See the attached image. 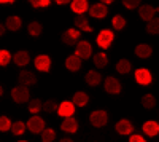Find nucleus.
<instances>
[{"label": "nucleus", "instance_id": "f257e3e1", "mask_svg": "<svg viewBox=\"0 0 159 142\" xmlns=\"http://www.w3.org/2000/svg\"><path fill=\"white\" fill-rule=\"evenodd\" d=\"M11 97L13 101L16 102V104H24V102H29V89L27 86H24V85H18L11 89Z\"/></svg>", "mask_w": 159, "mask_h": 142}, {"label": "nucleus", "instance_id": "f03ea898", "mask_svg": "<svg viewBox=\"0 0 159 142\" xmlns=\"http://www.w3.org/2000/svg\"><path fill=\"white\" fill-rule=\"evenodd\" d=\"M89 121L94 128H102L108 123V113L105 110H94L89 115Z\"/></svg>", "mask_w": 159, "mask_h": 142}, {"label": "nucleus", "instance_id": "7ed1b4c3", "mask_svg": "<svg viewBox=\"0 0 159 142\" xmlns=\"http://www.w3.org/2000/svg\"><path fill=\"white\" fill-rule=\"evenodd\" d=\"M113 38H115V34L110 31V29H102L96 38L97 45L102 48V50H107L111 43H113Z\"/></svg>", "mask_w": 159, "mask_h": 142}, {"label": "nucleus", "instance_id": "20e7f679", "mask_svg": "<svg viewBox=\"0 0 159 142\" xmlns=\"http://www.w3.org/2000/svg\"><path fill=\"white\" fill-rule=\"evenodd\" d=\"M75 46H76V48H75V54H76L80 59H88V58H91V54H92V45H91L89 42H86V40H78Z\"/></svg>", "mask_w": 159, "mask_h": 142}, {"label": "nucleus", "instance_id": "39448f33", "mask_svg": "<svg viewBox=\"0 0 159 142\" xmlns=\"http://www.w3.org/2000/svg\"><path fill=\"white\" fill-rule=\"evenodd\" d=\"M25 128H27L32 134H40V133L43 131V128H45V120L35 113L34 117H30L29 121L25 123Z\"/></svg>", "mask_w": 159, "mask_h": 142}, {"label": "nucleus", "instance_id": "423d86ee", "mask_svg": "<svg viewBox=\"0 0 159 142\" xmlns=\"http://www.w3.org/2000/svg\"><path fill=\"white\" fill-rule=\"evenodd\" d=\"M80 37H81V32H80L78 29H67V31H64L62 35H61V40L62 43L65 45H69V46H73L76 45V42L80 40Z\"/></svg>", "mask_w": 159, "mask_h": 142}, {"label": "nucleus", "instance_id": "0eeeda50", "mask_svg": "<svg viewBox=\"0 0 159 142\" xmlns=\"http://www.w3.org/2000/svg\"><path fill=\"white\" fill-rule=\"evenodd\" d=\"M103 89L108 94H119V93H121V89H123V86H121V83H119L118 78H115V77L110 75L103 82Z\"/></svg>", "mask_w": 159, "mask_h": 142}, {"label": "nucleus", "instance_id": "6e6552de", "mask_svg": "<svg viewBox=\"0 0 159 142\" xmlns=\"http://www.w3.org/2000/svg\"><path fill=\"white\" fill-rule=\"evenodd\" d=\"M135 82L139 85H142V86H147V85H150L153 82V75H151V72L148 69H145V67L137 69L135 70Z\"/></svg>", "mask_w": 159, "mask_h": 142}, {"label": "nucleus", "instance_id": "1a4fd4ad", "mask_svg": "<svg viewBox=\"0 0 159 142\" xmlns=\"http://www.w3.org/2000/svg\"><path fill=\"white\" fill-rule=\"evenodd\" d=\"M88 10H89V15H91L92 18H96V19H103L105 16H107V13H108L107 5H105V3H100V2L94 3L92 7H89Z\"/></svg>", "mask_w": 159, "mask_h": 142}, {"label": "nucleus", "instance_id": "9d476101", "mask_svg": "<svg viewBox=\"0 0 159 142\" xmlns=\"http://www.w3.org/2000/svg\"><path fill=\"white\" fill-rule=\"evenodd\" d=\"M34 64H35L37 70H40V72H49V69H51V58L48 54H38L35 58Z\"/></svg>", "mask_w": 159, "mask_h": 142}, {"label": "nucleus", "instance_id": "9b49d317", "mask_svg": "<svg viewBox=\"0 0 159 142\" xmlns=\"http://www.w3.org/2000/svg\"><path fill=\"white\" fill-rule=\"evenodd\" d=\"M115 130H116L118 134L127 136V134H132V133H134V126H132V123H130L127 118H123V120H119V121L115 125Z\"/></svg>", "mask_w": 159, "mask_h": 142}, {"label": "nucleus", "instance_id": "f8f14e48", "mask_svg": "<svg viewBox=\"0 0 159 142\" xmlns=\"http://www.w3.org/2000/svg\"><path fill=\"white\" fill-rule=\"evenodd\" d=\"M62 118L65 117H70V115H75V104L72 101H62L61 106H57V110H56Z\"/></svg>", "mask_w": 159, "mask_h": 142}, {"label": "nucleus", "instance_id": "ddd939ff", "mask_svg": "<svg viewBox=\"0 0 159 142\" xmlns=\"http://www.w3.org/2000/svg\"><path fill=\"white\" fill-rule=\"evenodd\" d=\"M11 59L15 61V64L18 67H24L30 62V54H29V51H25V50H19V51H16L15 56Z\"/></svg>", "mask_w": 159, "mask_h": 142}, {"label": "nucleus", "instance_id": "4468645a", "mask_svg": "<svg viewBox=\"0 0 159 142\" xmlns=\"http://www.w3.org/2000/svg\"><path fill=\"white\" fill-rule=\"evenodd\" d=\"M61 130L65 131V133H70V134H73V133L78 131V121L73 118V115L64 118V121L61 123Z\"/></svg>", "mask_w": 159, "mask_h": 142}, {"label": "nucleus", "instance_id": "2eb2a0df", "mask_svg": "<svg viewBox=\"0 0 159 142\" xmlns=\"http://www.w3.org/2000/svg\"><path fill=\"white\" fill-rule=\"evenodd\" d=\"M18 82H19V85H24V86H32L37 83V77H35V73H32L29 70H22L18 75Z\"/></svg>", "mask_w": 159, "mask_h": 142}, {"label": "nucleus", "instance_id": "dca6fc26", "mask_svg": "<svg viewBox=\"0 0 159 142\" xmlns=\"http://www.w3.org/2000/svg\"><path fill=\"white\" fill-rule=\"evenodd\" d=\"M142 130H143V133L147 134L148 137H154V136L159 134V123L157 121H153V120L145 121L143 126H142Z\"/></svg>", "mask_w": 159, "mask_h": 142}, {"label": "nucleus", "instance_id": "f3484780", "mask_svg": "<svg viewBox=\"0 0 159 142\" xmlns=\"http://www.w3.org/2000/svg\"><path fill=\"white\" fill-rule=\"evenodd\" d=\"M157 13V8H154V7H151V5H142L140 8H139V15H140V18L143 19V21H150L151 18H154V15Z\"/></svg>", "mask_w": 159, "mask_h": 142}, {"label": "nucleus", "instance_id": "a211bd4d", "mask_svg": "<svg viewBox=\"0 0 159 142\" xmlns=\"http://www.w3.org/2000/svg\"><path fill=\"white\" fill-rule=\"evenodd\" d=\"M70 8H72L73 13H76V15H83V13H86L88 8H89V2L88 0H72Z\"/></svg>", "mask_w": 159, "mask_h": 142}, {"label": "nucleus", "instance_id": "6ab92c4d", "mask_svg": "<svg viewBox=\"0 0 159 142\" xmlns=\"http://www.w3.org/2000/svg\"><path fill=\"white\" fill-rule=\"evenodd\" d=\"M65 67H67L70 72H78L81 69V59H80L76 54H72L65 59Z\"/></svg>", "mask_w": 159, "mask_h": 142}, {"label": "nucleus", "instance_id": "aec40b11", "mask_svg": "<svg viewBox=\"0 0 159 142\" xmlns=\"http://www.w3.org/2000/svg\"><path fill=\"white\" fill-rule=\"evenodd\" d=\"M21 26H22V21L19 16H8L7 21H5V27L11 32H16L21 29Z\"/></svg>", "mask_w": 159, "mask_h": 142}, {"label": "nucleus", "instance_id": "412c9836", "mask_svg": "<svg viewBox=\"0 0 159 142\" xmlns=\"http://www.w3.org/2000/svg\"><path fill=\"white\" fill-rule=\"evenodd\" d=\"M73 22H75V26L78 27V31H84V32H92V31H94L89 26V21L86 19V16H83V15H76Z\"/></svg>", "mask_w": 159, "mask_h": 142}, {"label": "nucleus", "instance_id": "4be33fe9", "mask_svg": "<svg viewBox=\"0 0 159 142\" xmlns=\"http://www.w3.org/2000/svg\"><path fill=\"white\" fill-rule=\"evenodd\" d=\"M135 54L139 58H142V59H147V58H150L153 54V48L150 45H147V43H140V45L135 46Z\"/></svg>", "mask_w": 159, "mask_h": 142}, {"label": "nucleus", "instance_id": "5701e85b", "mask_svg": "<svg viewBox=\"0 0 159 142\" xmlns=\"http://www.w3.org/2000/svg\"><path fill=\"white\" fill-rule=\"evenodd\" d=\"M84 80H86V83H88L89 86H97V85H100V82H102V75H100L97 70H89V72L86 73V77H84Z\"/></svg>", "mask_w": 159, "mask_h": 142}, {"label": "nucleus", "instance_id": "b1692460", "mask_svg": "<svg viewBox=\"0 0 159 142\" xmlns=\"http://www.w3.org/2000/svg\"><path fill=\"white\" fill-rule=\"evenodd\" d=\"M72 102L75 104V107H84V106H88V102H89V96L86 93H83V91H76L73 94Z\"/></svg>", "mask_w": 159, "mask_h": 142}, {"label": "nucleus", "instance_id": "393cba45", "mask_svg": "<svg viewBox=\"0 0 159 142\" xmlns=\"http://www.w3.org/2000/svg\"><path fill=\"white\" fill-rule=\"evenodd\" d=\"M130 69H132V64H130L129 59H119L118 64H116V70H118V73H121V75L129 73Z\"/></svg>", "mask_w": 159, "mask_h": 142}, {"label": "nucleus", "instance_id": "a878e982", "mask_svg": "<svg viewBox=\"0 0 159 142\" xmlns=\"http://www.w3.org/2000/svg\"><path fill=\"white\" fill-rule=\"evenodd\" d=\"M27 32H29V35H32V37H38V35H42V32H43V26L40 24L38 21H32V22L27 26Z\"/></svg>", "mask_w": 159, "mask_h": 142}, {"label": "nucleus", "instance_id": "bb28decb", "mask_svg": "<svg viewBox=\"0 0 159 142\" xmlns=\"http://www.w3.org/2000/svg\"><path fill=\"white\" fill-rule=\"evenodd\" d=\"M94 64H96L99 69H103V67L108 64V56L105 54L103 51H99V53L94 56Z\"/></svg>", "mask_w": 159, "mask_h": 142}, {"label": "nucleus", "instance_id": "cd10ccee", "mask_svg": "<svg viewBox=\"0 0 159 142\" xmlns=\"http://www.w3.org/2000/svg\"><path fill=\"white\" fill-rule=\"evenodd\" d=\"M147 32H148V34H153V35H157V34H159V19H157L156 16L148 21V24H147Z\"/></svg>", "mask_w": 159, "mask_h": 142}, {"label": "nucleus", "instance_id": "c85d7f7f", "mask_svg": "<svg viewBox=\"0 0 159 142\" xmlns=\"http://www.w3.org/2000/svg\"><path fill=\"white\" fill-rule=\"evenodd\" d=\"M40 134H42V140L43 142H52V140L56 139V131L51 130V128H46V126L43 128V131L40 133Z\"/></svg>", "mask_w": 159, "mask_h": 142}, {"label": "nucleus", "instance_id": "c756f323", "mask_svg": "<svg viewBox=\"0 0 159 142\" xmlns=\"http://www.w3.org/2000/svg\"><path fill=\"white\" fill-rule=\"evenodd\" d=\"M10 131L15 134V136L24 134V131H25V123H24V121H15V123H11Z\"/></svg>", "mask_w": 159, "mask_h": 142}, {"label": "nucleus", "instance_id": "7c9ffc66", "mask_svg": "<svg viewBox=\"0 0 159 142\" xmlns=\"http://www.w3.org/2000/svg\"><path fill=\"white\" fill-rule=\"evenodd\" d=\"M142 106L145 109H154L156 107V97L153 94H145L142 97Z\"/></svg>", "mask_w": 159, "mask_h": 142}, {"label": "nucleus", "instance_id": "2f4dec72", "mask_svg": "<svg viewBox=\"0 0 159 142\" xmlns=\"http://www.w3.org/2000/svg\"><path fill=\"white\" fill-rule=\"evenodd\" d=\"M57 102L54 99H48L46 102H43V106H42V110H45L46 113H54L57 110Z\"/></svg>", "mask_w": 159, "mask_h": 142}, {"label": "nucleus", "instance_id": "473e14b6", "mask_svg": "<svg viewBox=\"0 0 159 142\" xmlns=\"http://www.w3.org/2000/svg\"><path fill=\"white\" fill-rule=\"evenodd\" d=\"M111 24H113V27H115L116 31H121V29L126 27V19H124L121 15H116V16H113Z\"/></svg>", "mask_w": 159, "mask_h": 142}, {"label": "nucleus", "instance_id": "72a5a7b5", "mask_svg": "<svg viewBox=\"0 0 159 142\" xmlns=\"http://www.w3.org/2000/svg\"><path fill=\"white\" fill-rule=\"evenodd\" d=\"M11 53L8 50H0V66L2 67H5V66H8L10 64V61H11Z\"/></svg>", "mask_w": 159, "mask_h": 142}, {"label": "nucleus", "instance_id": "f704fd0d", "mask_svg": "<svg viewBox=\"0 0 159 142\" xmlns=\"http://www.w3.org/2000/svg\"><path fill=\"white\" fill-rule=\"evenodd\" d=\"M42 106H43V102L40 99H32L29 102V112L35 115V113H38L40 110H42Z\"/></svg>", "mask_w": 159, "mask_h": 142}, {"label": "nucleus", "instance_id": "c9c22d12", "mask_svg": "<svg viewBox=\"0 0 159 142\" xmlns=\"http://www.w3.org/2000/svg\"><path fill=\"white\" fill-rule=\"evenodd\" d=\"M10 128H11V120L7 117V115H2V117H0V133L10 131Z\"/></svg>", "mask_w": 159, "mask_h": 142}, {"label": "nucleus", "instance_id": "e433bc0d", "mask_svg": "<svg viewBox=\"0 0 159 142\" xmlns=\"http://www.w3.org/2000/svg\"><path fill=\"white\" fill-rule=\"evenodd\" d=\"M29 3L34 8H45V7H49L51 0H29Z\"/></svg>", "mask_w": 159, "mask_h": 142}, {"label": "nucleus", "instance_id": "4c0bfd02", "mask_svg": "<svg viewBox=\"0 0 159 142\" xmlns=\"http://www.w3.org/2000/svg\"><path fill=\"white\" fill-rule=\"evenodd\" d=\"M123 5L127 8V10H134L140 5V0H123Z\"/></svg>", "mask_w": 159, "mask_h": 142}, {"label": "nucleus", "instance_id": "58836bf2", "mask_svg": "<svg viewBox=\"0 0 159 142\" xmlns=\"http://www.w3.org/2000/svg\"><path fill=\"white\" fill-rule=\"evenodd\" d=\"M129 142H147V140H145V137L140 136V134H132L129 137Z\"/></svg>", "mask_w": 159, "mask_h": 142}, {"label": "nucleus", "instance_id": "ea45409f", "mask_svg": "<svg viewBox=\"0 0 159 142\" xmlns=\"http://www.w3.org/2000/svg\"><path fill=\"white\" fill-rule=\"evenodd\" d=\"M54 2H56L57 5H67V3L72 2V0H54Z\"/></svg>", "mask_w": 159, "mask_h": 142}, {"label": "nucleus", "instance_id": "a19ab883", "mask_svg": "<svg viewBox=\"0 0 159 142\" xmlns=\"http://www.w3.org/2000/svg\"><path fill=\"white\" fill-rule=\"evenodd\" d=\"M5 31H7V27H5V24H0V37H3Z\"/></svg>", "mask_w": 159, "mask_h": 142}, {"label": "nucleus", "instance_id": "79ce46f5", "mask_svg": "<svg viewBox=\"0 0 159 142\" xmlns=\"http://www.w3.org/2000/svg\"><path fill=\"white\" fill-rule=\"evenodd\" d=\"M113 2H115V0H100V3H105V5H110Z\"/></svg>", "mask_w": 159, "mask_h": 142}, {"label": "nucleus", "instance_id": "37998d69", "mask_svg": "<svg viewBox=\"0 0 159 142\" xmlns=\"http://www.w3.org/2000/svg\"><path fill=\"white\" fill-rule=\"evenodd\" d=\"M13 2H15V0H0V5L2 3H13Z\"/></svg>", "mask_w": 159, "mask_h": 142}, {"label": "nucleus", "instance_id": "c03bdc74", "mask_svg": "<svg viewBox=\"0 0 159 142\" xmlns=\"http://www.w3.org/2000/svg\"><path fill=\"white\" fill-rule=\"evenodd\" d=\"M72 139H69V137H64V139H61V142H70Z\"/></svg>", "mask_w": 159, "mask_h": 142}, {"label": "nucleus", "instance_id": "a18cd8bd", "mask_svg": "<svg viewBox=\"0 0 159 142\" xmlns=\"http://www.w3.org/2000/svg\"><path fill=\"white\" fill-rule=\"evenodd\" d=\"M2 96H3V86L0 85V97H2Z\"/></svg>", "mask_w": 159, "mask_h": 142}]
</instances>
